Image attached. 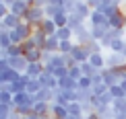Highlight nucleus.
<instances>
[{"mask_svg": "<svg viewBox=\"0 0 126 119\" xmlns=\"http://www.w3.org/2000/svg\"><path fill=\"white\" fill-rule=\"evenodd\" d=\"M101 74H103V84H106V86H116V84H120V80H122V76H120V70L103 68V70H101Z\"/></svg>", "mask_w": 126, "mask_h": 119, "instance_id": "obj_4", "label": "nucleus"}, {"mask_svg": "<svg viewBox=\"0 0 126 119\" xmlns=\"http://www.w3.org/2000/svg\"><path fill=\"white\" fill-rule=\"evenodd\" d=\"M58 47H60V39L56 35L48 37V41L44 43V51H50V54H58Z\"/></svg>", "mask_w": 126, "mask_h": 119, "instance_id": "obj_17", "label": "nucleus"}, {"mask_svg": "<svg viewBox=\"0 0 126 119\" xmlns=\"http://www.w3.org/2000/svg\"><path fill=\"white\" fill-rule=\"evenodd\" d=\"M126 47V39H116L112 45H110V51H114V54H122Z\"/></svg>", "mask_w": 126, "mask_h": 119, "instance_id": "obj_28", "label": "nucleus"}, {"mask_svg": "<svg viewBox=\"0 0 126 119\" xmlns=\"http://www.w3.org/2000/svg\"><path fill=\"white\" fill-rule=\"evenodd\" d=\"M50 2H52V0H35V6H41V8H46Z\"/></svg>", "mask_w": 126, "mask_h": 119, "instance_id": "obj_40", "label": "nucleus"}, {"mask_svg": "<svg viewBox=\"0 0 126 119\" xmlns=\"http://www.w3.org/2000/svg\"><path fill=\"white\" fill-rule=\"evenodd\" d=\"M23 105H33V99H31L29 92H19V95H13V107H23Z\"/></svg>", "mask_w": 126, "mask_h": 119, "instance_id": "obj_13", "label": "nucleus"}, {"mask_svg": "<svg viewBox=\"0 0 126 119\" xmlns=\"http://www.w3.org/2000/svg\"><path fill=\"white\" fill-rule=\"evenodd\" d=\"M70 58L77 62V64H83V62H89V58H91V54L87 51L85 45H75V49H72V54H70Z\"/></svg>", "mask_w": 126, "mask_h": 119, "instance_id": "obj_6", "label": "nucleus"}, {"mask_svg": "<svg viewBox=\"0 0 126 119\" xmlns=\"http://www.w3.org/2000/svg\"><path fill=\"white\" fill-rule=\"evenodd\" d=\"M0 103H4V105H13V92H2V90H0Z\"/></svg>", "mask_w": 126, "mask_h": 119, "instance_id": "obj_37", "label": "nucleus"}, {"mask_svg": "<svg viewBox=\"0 0 126 119\" xmlns=\"http://www.w3.org/2000/svg\"><path fill=\"white\" fill-rule=\"evenodd\" d=\"M29 2H31V4H35V0H29Z\"/></svg>", "mask_w": 126, "mask_h": 119, "instance_id": "obj_43", "label": "nucleus"}, {"mask_svg": "<svg viewBox=\"0 0 126 119\" xmlns=\"http://www.w3.org/2000/svg\"><path fill=\"white\" fill-rule=\"evenodd\" d=\"M2 23H4V27H6V29L10 31V29H17L19 25H23V17H17V14L8 12L6 17L2 19Z\"/></svg>", "mask_w": 126, "mask_h": 119, "instance_id": "obj_12", "label": "nucleus"}, {"mask_svg": "<svg viewBox=\"0 0 126 119\" xmlns=\"http://www.w3.org/2000/svg\"><path fill=\"white\" fill-rule=\"evenodd\" d=\"M112 111L116 113V115H126V97H124V99H114Z\"/></svg>", "mask_w": 126, "mask_h": 119, "instance_id": "obj_21", "label": "nucleus"}, {"mask_svg": "<svg viewBox=\"0 0 126 119\" xmlns=\"http://www.w3.org/2000/svg\"><path fill=\"white\" fill-rule=\"evenodd\" d=\"M41 88H44V86H41L39 78H31V80L27 82V92H29V95H37Z\"/></svg>", "mask_w": 126, "mask_h": 119, "instance_id": "obj_24", "label": "nucleus"}, {"mask_svg": "<svg viewBox=\"0 0 126 119\" xmlns=\"http://www.w3.org/2000/svg\"><path fill=\"white\" fill-rule=\"evenodd\" d=\"M54 23H56V27H68V14L66 12H60V14H56L54 17Z\"/></svg>", "mask_w": 126, "mask_h": 119, "instance_id": "obj_31", "label": "nucleus"}, {"mask_svg": "<svg viewBox=\"0 0 126 119\" xmlns=\"http://www.w3.org/2000/svg\"><path fill=\"white\" fill-rule=\"evenodd\" d=\"M33 115H37V117H52V103H48V101L33 103Z\"/></svg>", "mask_w": 126, "mask_h": 119, "instance_id": "obj_5", "label": "nucleus"}, {"mask_svg": "<svg viewBox=\"0 0 126 119\" xmlns=\"http://www.w3.org/2000/svg\"><path fill=\"white\" fill-rule=\"evenodd\" d=\"M21 78V74L17 70H13V68H8V70H4L2 72V80L4 82H15V80H19Z\"/></svg>", "mask_w": 126, "mask_h": 119, "instance_id": "obj_26", "label": "nucleus"}, {"mask_svg": "<svg viewBox=\"0 0 126 119\" xmlns=\"http://www.w3.org/2000/svg\"><path fill=\"white\" fill-rule=\"evenodd\" d=\"M79 66H81V72H83V76H89V78H91V76L97 72V68H93V66L89 64V62H83V64H79Z\"/></svg>", "mask_w": 126, "mask_h": 119, "instance_id": "obj_30", "label": "nucleus"}, {"mask_svg": "<svg viewBox=\"0 0 126 119\" xmlns=\"http://www.w3.org/2000/svg\"><path fill=\"white\" fill-rule=\"evenodd\" d=\"M29 39L35 43V47H41V49H44V43L48 41V35H46L44 31L37 27V29H33V33H31V37H29Z\"/></svg>", "mask_w": 126, "mask_h": 119, "instance_id": "obj_14", "label": "nucleus"}, {"mask_svg": "<svg viewBox=\"0 0 126 119\" xmlns=\"http://www.w3.org/2000/svg\"><path fill=\"white\" fill-rule=\"evenodd\" d=\"M48 19L46 17V8H41V6H35V4H31V8L25 12V17H23V23H27L31 25L33 29H37L44 21Z\"/></svg>", "mask_w": 126, "mask_h": 119, "instance_id": "obj_1", "label": "nucleus"}, {"mask_svg": "<svg viewBox=\"0 0 126 119\" xmlns=\"http://www.w3.org/2000/svg\"><path fill=\"white\" fill-rule=\"evenodd\" d=\"M89 25H91V27H99V25H110V19L101 12V10H93L91 17H89Z\"/></svg>", "mask_w": 126, "mask_h": 119, "instance_id": "obj_10", "label": "nucleus"}, {"mask_svg": "<svg viewBox=\"0 0 126 119\" xmlns=\"http://www.w3.org/2000/svg\"><path fill=\"white\" fill-rule=\"evenodd\" d=\"M8 58H21V55H25V47L23 45H13V47H8Z\"/></svg>", "mask_w": 126, "mask_h": 119, "instance_id": "obj_27", "label": "nucleus"}, {"mask_svg": "<svg viewBox=\"0 0 126 119\" xmlns=\"http://www.w3.org/2000/svg\"><path fill=\"white\" fill-rule=\"evenodd\" d=\"M89 64H91L93 68H97V70H103V68H106V55H103V51L93 54L91 58H89Z\"/></svg>", "mask_w": 126, "mask_h": 119, "instance_id": "obj_16", "label": "nucleus"}, {"mask_svg": "<svg viewBox=\"0 0 126 119\" xmlns=\"http://www.w3.org/2000/svg\"><path fill=\"white\" fill-rule=\"evenodd\" d=\"M85 119H101V117H99V115H97V113H95V111H93V113H89V115H85Z\"/></svg>", "mask_w": 126, "mask_h": 119, "instance_id": "obj_41", "label": "nucleus"}, {"mask_svg": "<svg viewBox=\"0 0 126 119\" xmlns=\"http://www.w3.org/2000/svg\"><path fill=\"white\" fill-rule=\"evenodd\" d=\"M83 25H85V21L79 17V14H68V27L72 31H77L79 27H83Z\"/></svg>", "mask_w": 126, "mask_h": 119, "instance_id": "obj_25", "label": "nucleus"}, {"mask_svg": "<svg viewBox=\"0 0 126 119\" xmlns=\"http://www.w3.org/2000/svg\"><path fill=\"white\" fill-rule=\"evenodd\" d=\"M41 58H44V49L41 47H35V49H31V51H25V60L29 62H41Z\"/></svg>", "mask_w": 126, "mask_h": 119, "instance_id": "obj_19", "label": "nucleus"}, {"mask_svg": "<svg viewBox=\"0 0 126 119\" xmlns=\"http://www.w3.org/2000/svg\"><path fill=\"white\" fill-rule=\"evenodd\" d=\"M120 86H122V90H124V95H126V80H120Z\"/></svg>", "mask_w": 126, "mask_h": 119, "instance_id": "obj_42", "label": "nucleus"}, {"mask_svg": "<svg viewBox=\"0 0 126 119\" xmlns=\"http://www.w3.org/2000/svg\"><path fill=\"white\" fill-rule=\"evenodd\" d=\"M31 8V2L29 0H15L13 4H10V12L17 14V17H25V12Z\"/></svg>", "mask_w": 126, "mask_h": 119, "instance_id": "obj_7", "label": "nucleus"}, {"mask_svg": "<svg viewBox=\"0 0 126 119\" xmlns=\"http://www.w3.org/2000/svg\"><path fill=\"white\" fill-rule=\"evenodd\" d=\"M79 88H93V80L89 78V76L79 78ZM79 88H77V90H79Z\"/></svg>", "mask_w": 126, "mask_h": 119, "instance_id": "obj_35", "label": "nucleus"}, {"mask_svg": "<svg viewBox=\"0 0 126 119\" xmlns=\"http://www.w3.org/2000/svg\"><path fill=\"white\" fill-rule=\"evenodd\" d=\"M126 66V58L122 54H114V51H110V55L106 58V68L110 70H120Z\"/></svg>", "mask_w": 126, "mask_h": 119, "instance_id": "obj_3", "label": "nucleus"}, {"mask_svg": "<svg viewBox=\"0 0 126 119\" xmlns=\"http://www.w3.org/2000/svg\"><path fill=\"white\" fill-rule=\"evenodd\" d=\"M124 23H126V12L118 10L112 19H110V27L112 29H124Z\"/></svg>", "mask_w": 126, "mask_h": 119, "instance_id": "obj_15", "label": "nucleus"}, {"mask_svg": "<svg viewBox=\"0 0 126 119\" xmlns=\"http://www.w3.org/2000/svg\"><path fill=\"white\" fill-rule=\"evenodd\" d=\"M13 39H10V35H8V31L6 33H0V47L2 49H8V47H13Z\"/></svg>", "mask_w": 126, "mask_h": 119, "instance_id": "obj_29", "label": "nucleus"}, {"mask_svg": "<svg viewBox=\"0 0 126 119\" xmlns=\"http://www.w3.org/2000/svg\"><path fill=\"white\" fill-rule=\"evenodd\" d=\"M68 76H70V78H75V80H79V78H83V72H81V66H72V68H68Z\"/></svg>", "mask_w": 126, "mask_h": 119, "instance_id": "obj_34", "label": "nucleus"}, {"mask_svg": "<svg viewBox=\"0 0 126 119\" xmlns=\"http://www.w3.org/2000/svg\"><path fill=\"white\" fill-rule=\"evenodd\" d=\"M106 92H110V86H106V84L93 86V97H101V95H106Z\"/></svg>", "mask_w": 126, "mask_h": 119, "instance_id": "obj_36", "label": "nucleus"}, {"mask_svg": "<svg viewBox=\"0 0 126 119\" xmlns=\"http://www.w3.org/2000/svg\"><path fill=\"white\" fill-rule=\"evenodd\" d=\"M8 12H10V8H8V6H6L4 2H0V21H2L4 17H6Z\"/></svg>", "mask_w": 126, "mask_h": 119, "instance_id": "obj_39", "label": "nucleus"}, {"mask_svg": "<svg viewBox=\"0 0 126 119\" xmlns=\"http://www.w3.org/2000/svg\"><path fill=\"white\" fill-rule=\"evenodd\" d=\"M77 97H79V103L93 101V88H79L77 90Z\"/></svg>", "mask_w": 126, "mask_h": 119, "instance_id": "obj_22", "label": "nucleus"}, {"mask_svg": "<svg viewBox=\"0 0 126 119\" xmlns=\"http://www.w3.org/2000/svg\"><path fill=\"white\" fill-rule=\"evenodd\" d=\"M44 70H46L44 62H31V64L27 66V72H25V74H27L29 78H39V76L44 74Z\"/></svg>", "mask_w": 126, "mask_h": 119, "instance_id": "obj_9", "label": "nucleus"}, {"mask_svg": "<svg viewBox=\"0 0 126 119\" xmlns=\"http://www.w3.org/2000/svg\"><path fill=\"white\" fill-rule=\"evenodd\" d=\"M54 76L58 80H62V78H66L68 76V68H56V72H54Z\"/></svg>", "mask_w": 126, "mask_h": 119, "instance_id": "obj_38", "label": "nucleus"}, {"mask_svg": "<svg viewBox=\"0 0 126 119\" xmlns=\"http://www.w3.org/2000/svg\"><path fill=\"white\" fill-rule=\"evenodd\" d=\"M0 62H2V60H0Z\"/></svg>", "mask_w": 126, "mask_h": 119, "instance_id": "obj_45", "label": "nucleus"}, {"mask_svg": "<svg viewBox=\"0 0 126 119\" xmlns=\"http://www.w3.org/2000/svg\"><path fill=\"white\" fill-rule=\"evenodd\" d=\"M10 113H13V105H4V103H0V119H8Z\"/></svg>", "mask_w": 126, "mask_h": 119, "instance_id": "obj_33", "label": "nucleus"}, {"mask_svg": "<svg viewBox=\"0 0 126 119\" xmlns=\"http://www.w3.org/2000/svg\"><path fill=\"white\" fill-rule=\"evenodd\" d=\"M39 29L44 31L48 37H52V35H56V31H58V27H56V23H54V19H46L44 23L39 25Z\"/></svg>", "mask_w": 126, "mask_h": 119, "instance_id": "obj_18", "label": "nucleus"}, {"mask_svg": "<svg viewBox=\"0 0 126 119\" xmlns=\"http://www.w3.org/2000/svg\"><path fill=\"white\" fill-rule=\"evenodd\" d=\"M31 33H33V27L27 25V23H23V25H19L17 29H10L8 31V35H10V39H13L15 45H23L25 41L31 37Z\"/></svg>", "mask_w": 126, "mask_h": 119, "instance_id": "obj_2", "label": "nucleus"}, {"mask_svg": "<svg viewBox=\"0 0 126 119\" xmlns=\"http://www.w3.org/2000/svg\"><path fill=\"white\" fill-rule=\"evenodd\" d=\"M56 37H58L60 41H70V39H75V31H72L70 27H60L58 31H56Z\"/></svg>", "mask_w": 126, "mask_h": 119, "instance_id": "obj_20", "label": "nucleus"}, {"mask_svg": "<svg viewBox=\"0 0 126 119\" xmlns=\"http://www.w3.org/2000/svg\"><path fill=\"white\" fill-rule=\"evenodd\" d=\"M91 12H93V8L87 4V0H77V6H75V12L72 14H79L83 21H87L91 17Z\"/></svg>", "mask_w": 126, "mask_h": 119, "instance_id": "obj_8", "label": "nucleus"}, {"mask_svg": "<svg viewBox=\"0 0 126 119\" xmlns=\"http://www.w3.org/2000/svg\"><path fill=\"white\" fill-rule=\"evenodd\" d=\"M110 95H112L114 99H124V97H126L120 84H116V86H110Z\"/></svg>", "mask_w": 126, "mask_h": 119, "instance_id": "obj_32", "label": "nucleus"}, {"mask_svg": "<svg viewBox=\"0 0 126 119\" xmlns=\"http://www.w3.org/2000/svg\"><path fill=\"white\" fill-rule=\"evenodd\" d=\"M52 117L54 119H68V105L52 103Z\"/></svg>", "mask_w": 126, "mask_h": 119, "instance_id": "obj_11", "label": "nucleus"}, {"mask_svg": "<svg viewBox=\"0 0 126 119\" xmlns=\"http://www.w3.org/2000/svg\"><path fill=\"white\" fill-rule=\"evenodd\" d=\"M124 31H126V23H124Z\"/></svg>", "mask_w": 126, "mask_h": 119, "instance_id": "obj_44", "label": "nucleus"}, {"mask_svg": "<svg viewBox=\"0 0 126 119\" xmlns=\"http://www.w3.org/2000/svg\"><path fill=\"white\" fill-rule=\"evenodd\" d=\"M60 12H64V6H60V4H48V6H46V17L48 19H54L56 14H60Z\"/></svg>", "mask_w": 126, "mask_h": 119, "instance_id": "obj_23", "label": "nucleus"}]
</instances>
